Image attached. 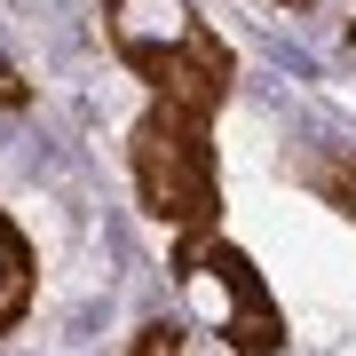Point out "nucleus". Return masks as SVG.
Returning <instances> with one entry per match:
<instances>
[{
  "instance_id": "f257e3e1",
  "label": "nucleus",
  "mask_w": 356,
  "mask_h": 356,
  "mask_svg": "<svg viewBox=\"0 0 356 356\" xmlns=\"http://www.w3.org/2000/svg\"><path fill=\"white\" fill-rule=\"evenodd\" d=\"M103 40L127 64L151 103H191L214 119L238 88V56L191 0H103Z\"/></svg>"
},
{
  "instance_id": "f03ea898",
  "label": "nucleus",
  "mask_w": 356,
  "mask_h": 356,
  "mask_svg": "<svg viewBox=\"0 0 356 356\" xmlns=\"http://www.w3.org/2000/svg\"><path fill=\"white\" fill-rule=\"evenodd\" d=\"M143 214H159L166 229H214L222 222V166H214V119L191 111V103H151L135 119L127 143Z\"/></svg>"
},
{
  "instance_id": "7ed1b4c3",
  "label": "nucleus",
  "mask_w": 356,
  "mask_h": 356,
  "mask_svg": "<svg viewBox=\"0 0 356 356\" xmlns=\"http://www.w3.org/2000/svg\"><path fill=\"white\" fill-rule=\"evenodd\" d=\"M175 285H182L191 325L214 348H229V356H277L285 348V317H277V301H269L261 269L245 261L222 229H191V238L175 245Z\"/></svg>"
},
{
  "instance_id": "20e7f679",
  "label": "nucleus",
  "mask_w": 356,
  "mask_h": 356,
  "mask_svg": "<svg viewBox=\"0 0 356 356\" xmlns=\"http://www.w3.org/2000/svg\"><path fill=\"white\" fill-rule=\"evenodd\" d=\"M32 309V238L0 214V332H16Z\"/></svg>"
},
{
  "instance_id": "39448f33",
  "label": "nucleus",
  "mask_w": 356,
  "mask_h": 356,
  "mask_svg": "<svg viewBox=\"0 0 356 356\" xmlns=\"http://www.w3.org/2000/svg\"><path fill=\"white\" fill-rule=\"evenodd\" d=\"M301 182H309L317 206H332L341 222H356V151H309L301 159Z\"/></svg>"
},
{
  "instance_id": "423d86ee",
  "label": "nucleus",
  "mask_w": 356,
  "mask_h": 356,
  "mask_svg": "<svg viewBox=\"0 0 356 356\" xmlns=\"http://www.w3.org/2000/svg\"><path fill=\"white\" fill-rule=\"evenodd\" d=\"M127 356H229V348H214L198 325H143Z\"/></svg>"
},
{
  "instance_id": "0eeeda50",
  "label": "nucleus",
  "mask_w": 356,
  "mask_h": 356,
  "mask_svg": "<svg viewBox=\"0 0 356 356\" xmlns=\"http://www.w3.org/2000/svg\"><path fill=\"white\" fill-rule=\"evenodd\" d=\"M24 103H32V79L16 72V56H8V48H0V111H24Z\"/></svg>"
},
{
  "instance_id": "6e6552de",
  "label": "nucleus",
  "mask_w": 356,
  "mask_h": 356,
  "mask_svg": "<svg viewBox=\"0 0 356 356\" xmlns=\"http://www.w3.org/2000/svg\"><path fill=\"white\" fill-rule=\"evenodd\" d=\"M277 8H332V0H277Z\"/></svg>"
}]
</instances>
